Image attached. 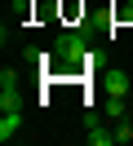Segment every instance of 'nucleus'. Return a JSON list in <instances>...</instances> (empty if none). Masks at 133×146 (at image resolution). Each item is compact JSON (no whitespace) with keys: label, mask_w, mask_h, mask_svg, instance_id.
Returning <instances> with one entry per match:
<instances>
[{"label":"nucleus","mask_w":133,"mask_h":146,"mask_svg":"<svg viewBox=\"0 0 133 146\" xmlns=\"http://www.w3.org/2000/svg\"><path fill=\"white\" fill-rule=\"evenodd\" d=\"M53 58H58L62 66H80L89 58V44L80 31H67V36H58V44H53Z\"/></svg>","instance_id":"f257e3e1"},{"label":"nucleus","mask_w":133,"mask_h":146,"mask_svg":"<svg viewBox=\"0 0 133 146\" xmlns=\"http://www.w3.org/2000/svg\"><path fill=\"white\" fill-rule=\"evenodd\" d=\"M106 98H129V75L124 71H106L102 75V102Z\"/></svg>","instance_id":"f03ea898"},{"label":"nucleus","mask_w":133,"mask_h":146,"mask_svg":"<svg viewBox=\"0 0 133 146\" xmlns=\"http://www.w3.org/2000/svg\"><path fill=\"white\" fill-rule=\"evenodd\" d=\"M22 133V111H0V142H13Z\"/></svg>","instance_id":"7ed1b4c3"},{"label":"nucleus","mask_w":133,"mask_h":146,"mask_svg":"<svg viewBox=\"0 0 133 146\" xmlns=\"http://www.w3.org/2000/svg\"><path fill=\"white\" fill-rule=\"evenodd\" d=\"M84 142H89V146H115V128H111V124L102 119V124L84 128Z\"/></svg>","instance_id":"20e7f679"},{"label":"nucleus","mask_w":133,"mask_h":146,"mask_svg":"<svg viewBox=\"0 0 133 146\" xmlns=\"http://www.w3.org/2000/svg\"><path fill=\"white\" fill-rule=\"evenodd\" d=\"M102 115L111 119V124H115V119H124V115H129V106H124V98H106V102H102Z\"/></svg>","instance_id":"39448f33"},{"label":"nucleus","mask_w":133,"mask_h":146,"mask_svg":"<svg viewBox=\"0 0 133 146\" xmlns=\"http://www.w3.org/2000/svg\"><path fill=\"white\" fill-rule=\"evenodd\" d=\"M111 128H115V146H129L133 142V124H129V119H115Z\"/></svg>","instance_id":"423d86ee"},{"label":"nucleus","mask_w":133,"mask_h":146,"mask_svg":"<svg viewBox=\"0 0 133 146\" xmlns=\"http://www.w3.org/2000/svg\"><path fill=\"white\" fill-rule=\"evenodd\" d=\"M0 111H22V98H18V89H5V93H0Z\"/></svg>","instance_id":"0eeeda50"},{"label":"nucleus","mask_w":133,"mask_h":146,"mask_svg":"<svg viewBox=\"0 0 133 146\" xmlns=\"http://www.w3.org/2000/svg\"><path fill=\"white\" fill-rule=\"evenodd\" d=\"M5 89H18V71H13V66L0 71V93H5Z\"/></svg>","instance_id":"6e6552de"},{"label":"nucleus","mask_w":133,"mask_h":146,"mask_svg":"<svg viewBox=\"0 0 133 146\" xmlns=\"http://www.w3.org/2000/svg\"><path fill=\"white\" fill-rule=\"evenodd\" d=\"M102 119H106V115H98V111H84V119H80V124H84V128H93V124H102Z\"/></svg>","instance_id":"1a4fd4ad"}]
</instances>
